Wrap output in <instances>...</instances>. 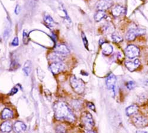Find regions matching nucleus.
Segmentation results:
<instances>
[{"label": "nucleus", "instance_id": "1", "mask_svg": "<svg viewBox=\"0 0 148 133\" xmlns=\"http://www.w3.org/2000/svg\"><path fill=\"white\" fill-rule=\"evenodd\" d=\"M53 111L55 118L58 121L73 123L76 117L68 105L64 102H56L53 105Z\"/></svg>", "mask_w": 148, "mask_h": 133}, {"label": "nucleus", "instance_id": "2", "mask_svg": "<svg viewBox=\"0 0 148 133\" xmlns=\"http://www.w3.org/2000/svg\"><path fill=\"white\" fill-rule=\"evenodd\" d=\"M70 84L73 91L78 94H82L85 90V83L82 79L77 78L75 76L70 77Z\"/></svg>", "mask_w": 148, "mask_h": 133}, {"label": "nucleus", "instance_id": "3", "mask_svg": "<svg viewBox=\"0 0 148 133\" xmlns=\"http://www.w3.org/2000/svg\"><path fill=\"white\" fill-rule=\"evenodd\" d=\"M81 123L84 128L87 130H92L95 123L92 116L88 112H84L81 115Z\"/></svg>", "mask_w": 148, "mask_h": 133}, {"label": "nucleus", "instance_id": "4", "mask_svg": "<svg viewBox=\"0 0 148 133\" xmlns=\"http://www.w3.org/2000/svg\"><path fill=\"white\" fill-rule=\"evenodd\" d=\"M125 54L126 57L130 59H133L137 57L140 54L139 48L133 45H128L125 50Z\"/></svg>", "mask_w": 148, "mask_h": 133}, {"label": "nucleus", "instance_id": "5", "mask_svg": "<svg viewBox=\"0 0 148 133\" xmlns=\"http://www.w3.org/2000/svg\"><path fill=\"white\" fill-rule=\"evenodd\" d=\"M145 30L142 29H131L128 30L126 34V38L129 41H134L139 35L143 34Z\"/></svg>", "mask_w": 148, "mask_h": 133}, {"label": "nucleus", "instance_id": "6", "mask_svg": "<svg viewBox=\"0 0 148 133\" xmlns=\"http://www.w3.org/2000/svg\"><path fill=\"white\" fill-rule=\"evenodd\" d=\"M66 68V65L62 62L53 63L50 65V70L53 74H58L64 71Z\"/></svg>", "mask_w": 148, "mask_h": 133}, {"label": "nucleus", "instance_id": "7", "mask_svg": "<svg viewBox=\"0 0 148 133\" xmlns=\"http://www.w3.org/2000/svg\"><path fill=\"white\" fill-rule=\"evenodd\" d=\"M116 82H117L116 77L113 73L110 74L107 77L106 80V84L108 89L112 90L114 93H115Z\"/></svg>", "mask_w": 148, "mask_h": 133}, {"label": "nucleus", "instance_id": "8", "mask_svg": "<svg viewBox=\"0 0 148 133\" xmlns=\"http://www.w3.org/2000/svg\"><path fill=\"white\" fill-rule=\"evenodd\" d=\"M65 58V55L58 53L56 51L54 52H52L49 54L48 55V59L49 61H52V63L56 62H62Z\"/></svg>", "mask_w": 148, "mask_h": 133}, {"label": "nucleus", "instance_id": "9", "mask_svg": "<svg viewBox=\"0 0 148 133\" xmlns=\"http://www.w3.org/2000/svg\"><path fill=\"white\" fill-rule=\"evenodd\" d=\"M125 66L131 72H133L136 70L140 64V61L138 59H135L133 61H126L125 63Z\"/></svg>", "mask_w": 148, "mask_h": 133}, {"label": "nucleus", "instance_id": "10", "mask_svg": "<svg viewBox=\"0 0 148 133\" xmlns=\"http://www.w3.org/2000/svg\"><path fill=\"white\" fill-rule=\"evenodd\" d=\"M13 129L16 132H22L26 130L27 127L23 122L17 121L13 125Z\"/></svg>", "mask_w": 148, "mask_h": 133}, {"label": "nucleus", "instance_id": "11", "mask_svg": "<svg viewBox=\"0 0 148 133\" xmlns=\"http://www.w3.org/2000/svg\"><path fill=\"white\" fill-rule=\"evenodd\" d=\"M133 121L135 125L138 127H143L145 126L147 123V119L145 118L140 116L134 117L133 119Z\"/></svg>", "mask_w": 148, "mask_h": 133}, {"label": "nucleus", "instance_id": "12", "mask_svg": "<svg viewBox=\"0 0 148 133\" xmlns=\"http://www.w3.org/2000/svg\"><path fill=\"white\" fill-rule=\"evenodd\" d=\"M112 5V3L108 0H101L97 4V8L99 10L104 11L109 8Z\"/></svg>", "mask_w": 148, "mask_h": 133}, {"label": "nucleus", "instance_id": "13", "mask_svg": "<svg viewBox=\"0 0 148 133\" xmlns=\"http://www.w3.org/2000/svg\"><path fill=\"white\" fill-rule=\"evenodd\" d=\"M55 51L65 55L69 53V50H68V47L64 44H59L56 45L55 48Z\"/></svg>", "mask_w": 148, "mask_h": 133}, {"label": "nucleus", "instance_id": "14", "mask_svg": "<svg viewBox=\"0 0 148 133\" xmlns=\"http://www.w3.org/2000/svg\"><path fill=\"white\" fill-rule=\"evenodd\" d=\"M101 46L102 48L103 53L106 55H109L112 54L113 51V46L110 44H108L106 42H103L101 44Z\"/></svg>", "mask_w": 148, "mask_h": 133}, {"label": "nucleus", "instance_id": "15", "mask_svg": "<svg viewBox=\"0 0 148 133\" xmlns=\"http://www.w3.org/2000/svg\"><path fill=\"white\" fill-rule=\"evenodd\" d=\"M14 116V113L13 111L10 109L6 108L4 109L1 112V118L3 119H8L10 118H13Z\"/></svg>", "mask_w": 148, "mask_h": 133}, {"label": "nucleus", "instance_id": "16", "mask_svg": "<svg viewBox=\"0 0 148 133\" xmlns=\"http://www.w3.org/2000/svg\"><path fill=\"white\" fill-rule=\"evenodd\" d=\"M13 126H12L11 123L9 121H6L1 124L0 126V130L3 132H9L12 130Z\"/></svg>", "mask_w": 148, "mask_h": 133}, {"label": "nucleus", "instance_id": "17", "mask_svg": "<svg viewBox=\"0 0 148 133\" xmlns=\"http://www.w3.org/2000/svg\"><path fill=\"white\" fill-rule=\"evenodd\" d=\"M138 110L139 107L136 105H132L126 108V113L127 116H132L136 114Z\"/></svg>", "mask_w": 148, "mask_h": 133}, {"label": "nucleus", "instance_id": "18", "mask_svg": "<svg viewBox=\"0 0 148 133\" xmlns=\"http://www.w3.org/2000/svg\"><path fill=\"white\" fill-rule=\"evenodd\" d=\"M44 21L46 24V25L49 28H53L56 26V23L52 19V17L49 16V15H46L45 16L44 18Z\"/></svg>", "mask_w": 148, "mask_h": 133}, {"label": "nucleus", "instance_id": "19", "mask_svg": "<svg viewBox=\"0 0 148 133\" xmlns=\"http://www.w3.org/2000/svg\"><path fill=\"white\" fill-rule=\"evenodd\" d=\"M124 10H125L124 7H123L121 6H116L113 8V10L112 11V14L113 16L119 17L122 13H123Z\"/></svg>", "mask_w": 148, "mask_h": 133}, {"label": "nucleus", "instance_id": "20", "mask_svg": "<svg viewBox=\"0 0 148 133\" xmlns=\"http://www.w3.org/2000/svg\"><path fill=\"white\" fill-rule=\"evenodd\" d=\"M24 73L27 76H29L32 70V63L30 61H27L24 64V67L23 68Z\"/></svg>", "mask_w": 148, "mask_h": 133}, {"label": "nucleus", "instance_id": "21", "mask_svg": "<svg viewBox=\"0 0 148 133\" xmlns=\"http://www.w3.org/2000/svg\"><path fill=\"white\" fill-rule=\"evenodd\" d=\"M106 14L105 13L104 11L99 10L98 11H97V13L95 14L94 16V19L96 21H100L103 19H104L106 17Z\"/></svg>", "mask_w": 148, "mask_h": 133}, {"label": "nucleus", "instance_id": "22", "mask_svg": "<svg viewBox=\"0 0 148 133\" xmlns=\"http://www.w3.org/2000/svg\"><path fill=\"white\" fill-rule=\"evenodd\" d=\"M23 41L24 44H27L29 43V41H30L29 34L27 33V32L26 30H24L23 31Z\"/></svg>", "mask_w": 148, "mask_h": 133}, {"label": "nucleus", "instance_id": "23", "mask_svg": "<svg viewBox=\"0 0 148 133\" xmlns=\"http://www.w3.org/2000/svg\"><path fill=\"white\" fill-rule=\"evenodd\" d=\"M20 67V65L18 64V63L16 61V59L13 60L11 63V65H10V70L13 71V70H15L16 69H17L18 67Z\"/></svg>", "mask_w": 148, "mask_h": 133}, {"label": "nucleus", "instance_id": "24", "mask_svg": "<svg viewBox=\"0 0 148 133\" xmlns=\"http://www.w3.org/2000/svg\"><path fill=\"white\" fill-rule=\"evenodd\" d=\"M81 37H82V39L84 45L85 47L86 48V49L88 50V42L87 37H86V36L84 32L81 33Z\"/></svg>", "mask_w": 148, "mask_h": 133}, {"label": "nucleus", "instance_id": "25", "mask_svg": "<svg viewBox=\"0 0 148 133\" xmlns=\"http://www.w3.org/2000/svg\"><path fill=\"white\" fill-rule=\"evenodd\" d=\"M38 75L39 77V79L40 80H43V79L45 77V73L44 71L40 68H38Z\"/></svg>", "mask_w": 148, "mask_h": 133}, {"label": "nucleus", "instance_id": "26", "mask_svg": "<svg viewBox=\"0 0 148 133\" xmlns=\"http://www.w3.org/2000/svg\"><path fill=\"white\" fill-rule=\"evenodd\" d=\"M112 38L113 42H116V43H120V42H122V41H123V39L120 37V36H119V35L115 34L112 35Z\"/></svg>", "mask_w": 148, "mask_h": 133}, {"label": "nucleus", "instance_id": "27", "mask_svg": "<svg viewBox=\"0 0 148 133\" xmlns=\"http://www.w3.org/2000/svg\"><path fill=\"white\" fill-rule=\"evenodd\" d=\"M66 128L63 125H59L56 128V131L57 132H66Z\"/></svg>", "mask_w": 148, "mask_h": 133}, {"label": "nucleus", "instance_id": "28", "mask_svg": "<svg viewBox=\"0 0 148 133\" xmlns=\"http://www.w3.org/2000/svg\"><path fill=\"white\" fill-rule=\"evenodd\" d=\"M135 86H136V83L133 81H128L126 83V87L129 90H132L135 87Z\"/></svg>", "mask_w": 148, "mask_h": 133}, {"label": "nucleus", "instance_id": "29", "mask_svg": "<svg viewBox=\"0 0 148 133\" xmlns=\"http://www.w3.org/2000/svg\"><path fill=\"white\" fill-rule=\"evenodd\" d=\"M19 44V42H18V38L17 37H15L14 38V39L11 42V45L14 46H18Z\"/></svg>", "mask_w": 148, "mask_h": 133}, {"label": "nucleus", "instance_id": "30", "mask_svg": "<svg viewBox=\"0 0 148 133\" xmlns=\"http://www.w3.org/2000/svg\"><path fill=\"white\" fill-rule=\"evenodd\" d=\"M17 92H18V89H17V88L14 87V88H13V89H11V90L10 92L9 93L8 95H10V96H13V95H14L16 93H17Z\"/></svg>", "mask_w": 148, "mask_h": 133}, {"label": "nucleus", "instance_id": "31", "mask_svg": "<svg viewBox=\"0 0 148 133\" xmlns=\"http://www.w3.org/2000/svg\"><path fill=\"white\" fill-rule=\"evenodd\" d=\"M87 106L90 109V110H92L93 111H95V105L92 103H91V102H87Z\"/></svg>", "mask_w": 148, "mask_h": 133}, {"label": "nucleus", "instance_id": "32", "mask_svg": "<svg viewBox=\"0 0 148 133\" xmlns=\"http://www.w3.org/2000/svg\"><path fill=\"white\" fill-rule=\"evenodd\" d=\"M20 7L18 5H17L15 8V13L16 14H18L19 13H20Z\"/></svg>", "mask_w": 148, "mask_h": 133}, {"label": "nucleus", "instance_id": "33", "mask_svg": "<svg viewBox=\"0 0 148 133\" xmlns=\"http://www.w3.org/2000/svg\"><path fill=\"white\" fill-rule=\"evenodd\" d=\"M145 85H146V86H148V79H147V80H146L145 81Z\"/></svg>", "mask_w": 148, "mask_h": 133}, {"label": "nucleus", "instance_id": "34", "mask_svg": "<svg viewBox=\"0 0 148 133\" xmlns=\"http://www.w3.org/2000/svg\"><path fill=\"white\" fill-rule=\"evenodd\" d=\"M137 132H147L146 131H137Z\"/></svg>", "mask_w": 148, "mask_h": 133}, {"label": "nucleus", "instance_id": "35", "mask_svg": "<svg viewBox=\"0 0 148 133\" xmlns=\"http://www.w3.org/2000/svg\"><path fill=\"white\" fill-rule=\"evenodd\" d=\"M142 1H144V0H142Z\"/></svg>", "mask_w": 148, "mask_h": 133}]
</instances>
